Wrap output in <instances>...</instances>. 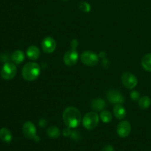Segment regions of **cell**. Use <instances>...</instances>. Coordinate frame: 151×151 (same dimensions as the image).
Returning a JSON list of instances; mask_svg holds the SVG:
<instances>
[{"mask_svg": "<svg viewBox=\"0 0 151 151\" xmlns=\"http://www.w3.org/2000/svg\"><path fill=\"white\" fill-rule=\"evenodd\" d=\"M63 120L69 128H75L81 122V114L75 107H68L63 112Z\"/></svg>", "mask_w": 151, "mask_h": 151, "instance_id": "6da1fadb", "label": "cell"}, {"mask_svg": "<svg viewBox=\"0 0 151 151\" xmlns=\"http://www.w3.org/2000/svg\"><path fill=\"white\" fill-rule=\"evenodd\" d=\"M22 72L24 79L27 81H33L39 76L41 69L38 63L30 62L23 66Z\"/></svg>", "mask_w": 151, "mask_h": 151, "instance_id": "7a4b0ae2", "label": "cell"}, {"mask_svg": "<svg viewBox=\"0 0 151 151\" xmlns=\"http://www.w3.org/2000/svg\"><path fill=\"white\" fill-rule=\"evenodd\" d=\"M99 122V116L96 112L87 113L83 118V125L88 130H92L97 127Z\"/></svg>", "mask_w": 151, "mask_h": 151, "instance_id": "3957f363", "label": "cell"}, {"mask_svg": "<svg viewBox=\"0 0 151 151\" xmlns=\"http://www.w3.org/2000/svg\"><path fill=\"white\" fill-rule=\"evenodd\" d=\"M17 72V69L14 63L11 62H7L4 64L1 69V78L4 80H11L15 78Z\"/></svg>", "mask_w": 151, "mask_h": 151, "instance_id": "277c9868", "label": "cell"}, {"mask_svg": "<svg viewBox=\"0 0 151 151\" xmlns=\"http://www.w3.org/2000/svg\"><path fill=\"white\" fill-rule=\"evenodd\" d=\"M81 60L83 64L88 66H94L97 64L99 58L97 54L91 51H85L81 56Z\"/></svg>", "mask_w": 151, "mask_h": 151, "instance_id": "5b68a950", "label": "cell"}, {"mask_svg": "<svg viewBox=\"0 0 151 151\" xmlns=\"http://www.w3.org/2000/svg\"><path fill=\"white\" fill-rule=\"evenodd\" d=\"M122 83L125 88L132 89L137 85V78L131 72H124L122 75Z\"/></svg>", "mask_w": 151, "mask_h": 151, "instance_id": "8992f818", "label": "cell"}, {"mask_svg": "<svg viewBox=\"0 0 151 151\" xmlns=\"http://www.w3.org/2000/svg\"><path fill=\"white\" fill-rule=\"evenodd\" d=\"M22 131L27 139H34L36 137V128L32 122L28 121V122H24L22 127Z\"/></svg>", "mask_w": 151, "mask_h": 151, "instance_id": "52a82bcc", "label": "cell"}, {"mask_svg": "<svg viewBox=\"0 0 151 151\" xmlns=\"http://www.w3.org/2000/svg\"><path fill=\"white\" fill-rule=\"evenodd\" d=\"M107 98L111 103L113 104H122L125 102V98L119 93V91L115 89H111L107 93Z\"/></svg>", "mask_w": 151, "mask_h": 151, "instance_id": "ba28073f", "label": "cell"}, {"mask_svg": "<svg viewBox=\"0 0 151 151\" xmlns=\"http://www.w3.org/2000/svg\"><path fill=\"white\" fill-rule=\"evenodd\" d=\"M41 47L45 53H52L56 48V42L52 37H46L41 42Z\"/></svg>", "mask_w": 151, "mask_h": 151, "instance_id": "9c48e42d", "label": "cell"}, {"mask_svg": "<svg viewBox=\"0 0 151 151\" xmlns=\"http://www.w3.org/2000/svg\"><path fill=\"white\" fill-rule=\"evenodd\" d=\"M131 131V124L128 121H122L118 124L116 127V132L118 135L122 138L127 137L130 134Z\"/></svg>", "mask_w": 151, "mask_h": 151, "instance_id": "30bf717a", "label": "cell"}, {"mask_svg": "<svg viewBox=\"0 0 151 151\" xmlns=\"http://www.w3.org/2000/svg\"><path fill=\"white\" fill-rule=\"evenodd\" d=\"M78 60V54L75 49L72 50H69L65 53L64 56H63V61H64L65 64L69 66H72Z\"/></svg>", "mask_w": 151, "mask_h": 151, "instance_id": "8fae6325", "label": "cell"}, {"mask_svg": "<svg viewBox=\"0 0 151 151\" xmlns=\"http://www.w3.org/2000/svg\"><path fill=\"white\" fill-rule=\"evenodd\" d=\"M40 55L39 49L35 46H30L27 50V55L31 60H37L40 57Z\"/></svg>", "mask_w": 151, "mask_h": 151, "instance_id": "7c38bea8", "label": "cell"}, {"mask_svg": "<svg viewBox=\"0 0 151 151\" xmlns=\"http://www.w3.org/2000/svg\"><path fill=\"white\" fill-rule=\"evenodd\" d=\"M13 136L10 130L6 128H2L0 129V139L6 143H9L11 142Z\"/></svg>", "mask_w": 151, "mask_h": 151, "instance_id": "4fadbf2b", "label": "cell"}, {"mask_svg": "<svg viewBox=\"0 0 151 151\" xmlns=\"http://www.w3.org/2000/svg\"><path fill=\"white\" fill-rule=\"evenodd\" d=\"M114 114L117 119H122L126 115V111L121 104H116L114 107Z\"/></svg>", "mask_w": 151, "mask_h": 151, "instance_id": "5bb4252c", "label": "cell"}, {"mask_svg": "<svg viewBox=\"0 0 151 151\" xmlns=\"http://www.w3.org/2000/svg\"><path fill=\"white\" fill-rule=\"evenodd\" d=\"M106 107V103L103 100L100 98H97L92 100L91 103V109L96 111H102Z\"/></svg>", "mask_w": 151, "mask_h": 151, "instance_id": "9a60e30c", "label": "cell"}, {"mask_svg": "<svg viewBox=\"0 0 151 151\" xmlns=\"http://www.w3.org/2000/svg\"><path fill=\"white\" fill-rule=\"evenodd\" d=\"M11 60L16 64H20L24 60V54L22 50H16L12 53Z\"/></svg>", "mask_w": 151, "mask_h": 151, "instance_id": "2e32d148", "label": "cell"}, {"mask_svg": "<svg viewBox=\"0 0 151 151\" xmlns=\"http://www.w3.org/2000/svg\"><path fill=\"white\" fill-rule=\"evenodd\" d=\"M141 63L145 70L151 72V53L145 55L142 59Z\"/></svg>", "mask_w": 151, "mask_h": 151, "instance_id": "e0dca14e", "label": "cell"}, {"mask_svg": "<svg viewBox=\"0 0 151 151\" xmlns=\"http://www.w3.org/2000/svg\"><path fill=\"white\" fill-rule=\"evenodd\" d=\"M138 104L139 108L142 109H147V108L150 107L151 105V100L147 96H144V97L139 98L138 101Z\"/></svg>", "mask_w": 151, "mask_h": 151, "instance_id": "ac0fdd59", "label": "cell"}, {"mask_svg": "<svg viewBox=\"0 0 151 151\" xmlns=\"http://www.w3.org/2000/svg\"><path fill=\"white\" fill-rule=\"evenodd\" d=\"M47 135L52 139H57L60 137V130L57 127H50L47 129Z\"/></svg>", "mask_w": 151, "mask_h": 151, "instance_id": "d6986e66", "label": "cell"}, {"mask_svg": "<svg viewBox=\"0 0 151 151\" xmlns=\"http://www.w3.org/2000/svg\"><path fill=\"white\" fill-rule=\"evenodd\" d=\"M100 118L104 123H109L112 119L111 113L108 111H102L100 113Z\"/></svg>", "mask_w": 151, "mask_h": 151, "instance_id": "ffe728a7", "label": "cell"}, {"mask_svg": "<svg viewBox=\"0 0 151 151\" xmlns=\"http://www.w3.org/2000/svg\"><path fill=\"white\" fill-rule=\"evenodd\" d=\"M79 8L84 12H89L91 10V6L88 3L83 1L79 4Z\"/></svg>", "mask_w": 151, "mask_h": 151, "instance_id": "44dd1931", "label": "cell"}, {"mask_svg": "<svg viewBox=\"0 0 151 151\" xmlns=\"http://www.w3.org/2000/svg\"><path fill=\"white\" fill-rule=\"evenodd\" d=\"M9 59H10V56H9V54H7V53H2V54L0 55V60L1 61L7 63V62H8L7 60Z\"/></svg>", "mask_w": 151, "mask_h": 151, "instance_id": "7402d4cb", "label": "cell"}, {"mask_svg": "<svg viewBox=\"0 0 151 151\" xmlns=\"http://www.w3.org/2000/svg\"><path fill=\"white\" fill-rule=\"evenodd\" d=\"M131 97L133 100H138V99H139V93L137 91H132L131 94Z\"/></svg>", "mask_w": 151, "mask_h": 151, "instance_id": "603a6c76", "label": "cell"}, {"mask_svg": "<svg viewBox=\"0 0 151 151\" xmlns=\"http://www.w3.org/2000/svg\"><path fill=\"white\" fill-rule=\"evenodd\" d=\"M101 151H115V150H114V148L113 147V146L106 145L102 149Z\"/></svg>", "mask_w": 151, "mask_h": 151, "instance_id": "cb8c5ba5", "label": "cell"}, {"mask_svg": "<svg viewBox=\"0 0 151 151\" xmlns=\"http://www.w3.org/2000/svg\"><path fill=\"white\" fill-rule=\"evenodd\" d=\"M63 135L65 136V137H68V136H69L71 134V131H70V128H66V129L63 130Z\"/></svg>", "mask_w": 151, "mask_h": 151, "instance_id": "d4e9b609", "label": "cell"}]
</instances>
